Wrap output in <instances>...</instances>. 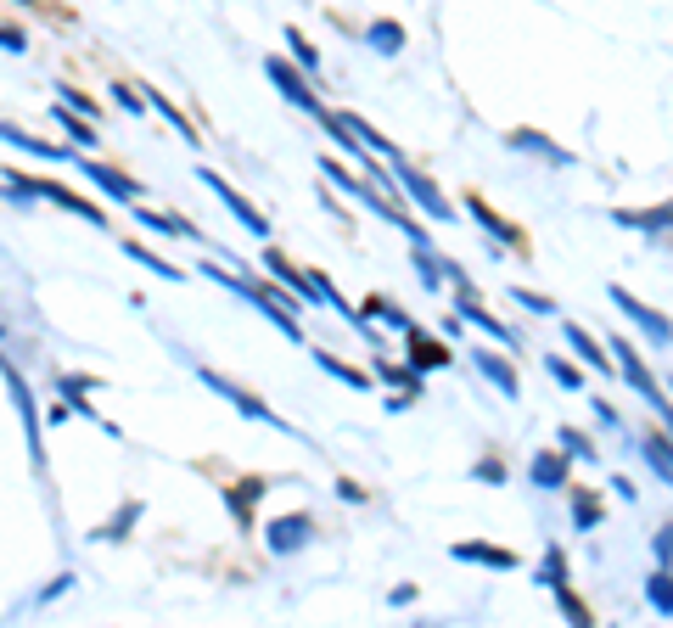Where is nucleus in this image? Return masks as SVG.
<instances>
[{
    "label": "nucleus",
    "mask_w": 673,
    "mask_h": 628,
    "mask_svg": "<svg viewBox=\"0 0 673 628\" xmlns=\"http://www.w3.org/2000/svg\"><path fill=\"white\" fill-rule=\"evenodd\" d=\"M612 303H617L623 314H629V320H634V326H640L657 348H673V326H668V314H657L651 303H640L634 292H623V286H612Z\"/></svg>",
    "instance_id": "obj_9"
},
{
    "label": "nucleus",
    "mask_w": 673,
    "mask_h": 628,
    "mask_svg": "<svg viewBox=\"0 0 673 628\" xmlns=\"http://www.w3.org/2000/svg\"><path fill=\"white\" fill-rule=\"evenodd\" d=\"M645 600H651L657 612H673V572H651V578H645Z\"/></svg>",
    "instance_id": "obj_37"
},
{
    "label": "nucleus",
    "mask_w": 673,
    "mask_h": 628,
    "mask_svg": "<svg viewBox=\"0 0 673 628\" xmlns=\"http://www.w3.org/2000/svg\"><path fill=\"white\" fill-rule=\"evenodd\" d=\"M404 343H410V371H444L449 365V343H438V337H427V331H404Z\"/></svg>",
    "instance_id": "obj_18"
},
{
    "label": "nucleus",
    "mask_w": 673,
    "mask_h": 628,
    "mask_svg": "<svg viewBox=\"0 0 673 628\" xmlns=\"http://www.w3.org/2000/svg\"><path fill=\"white\" fill-rule=\"evenodd\" d=\"M556 449H567V460H595V443H589L578 427H561L556 432Z\"/></svg>",
    "instance_id": "obj_38"
},
{
    "label": "nucleus",
    "mask_w": 673,
    "mask_h": 628,
    "mask_svg": "<svg viewBox=\"0 0 673 628\" xmlns=\"http://www.w3.org/2000/svg\"><path fill=\"white\" fill-rule=\"evenodd\" d=\"M466 214H472L477 225H483V230H488V236H494L500 247H516V253H522V230H516L511 219H500V214H494V208H488V202L477 197V191H466Z\"/></svg>",
    "instance_id": "obj_15"
},
{
    "label": "nucleus",
    "mask_w": 673,
    "mask_h": 628,
    "mask_svg": "<svg viewBox=\"0 0 673 628\" xmlns=\"http://www.w3.org/2000/svg\"><path fill=\"white\" fill-rule=\"evenodd\" d=\"M640 455H645V466L657 471L662 483H673V438H668V432L651 427V432L640 438Z\"/></svg>",
    "instance_id": "obj_21"
},
{
    "label": "nucleus",
    "mask_w": 673,
    "mask_h": 628,
    "mask_svg": "<svg viewBox=\"0 0 673 628\" xmlns=\"http://www.w3.org/2000/svg\"><path fill=\"white\" fill-rule=\"evenodd\" d=\"M617 225H634V230H673V202H657V208H617Z\"/></svg>",
    "instance_id": "obj_24"
},
{
    "label": "nucleus",
    "mask_w": 673,
    "mask_h": 628,
    "mask_svg": "<svg viewBox=\"0 0 673 628\" xmlns=\"http://www.w3.org/2000/svg\"><path fill=\"white\" fill-rule=\"evenodd\" d=\"M315 365H320L326 376H337V382H348V387H371V376H365V371H354V365H343V359H337V354H326V348H315Z\"/></svg>",
    "instance_id": "obj_33"
},
{
    "label": "nucleus",
    "mask_w": 673,
    "mask_h": 628,
    "mask_svg": "<svg viewBox=\"0 0 673 628\" xmlns=\"http://www.w3.org/2000/svg\"><path fill=\"white\" fill-rule=\"evenodd\" d=\"M472 477H477V483H505V460H494V455H488V460H477V466H472Z\"/></svg>",
    "instance_id": "obj_44"
},
{
    "label": "nucleus",
    "mask_w": 673,
    "mask_h": 628,
    "mask_svg": "<svg viewBox=\"0 0 673 628\" xmlns=\"http://www.w3.org/2000/svg\"><path fill=\"white\" fill-rule=\"evenodd\" d=\"M455 314H460V320H472V326H483L488 337H494V343H505V348H522V331H516V326H505V320H494V314H488L483 303H477L472 281H460V286H455Z\"/></svg>",
    "instance_id": "obj_6"
},
{
    "label": "nucleus",
    "mask_w": 673,
    "mask_h": 628,
    "mask_svg": "<svg viewBox=\"0 0 673 628\" xmlns=\"http://www.w3.org/2000/svg\"><path fill=\"white\" fill-rule=\"evenodd\" d=\"M264 539H270L275 556H298V550H309V539H315V516H309V511L275 516L270 528H264Z\"/></svg>",
    "instance_id": "obj_8"
},
{
    "label": "nucleus",
    "mask_w": 673,
    "mask_h": 628,
    "mask_svg": "<svg viewBox=\"0 0 673 628\" xmlns=\"http://www.w3.org/2000/svg\"><path fill=\"white\" fill-rule=\"evenodd\" d=\"M472 365H477V376H488V382L500 387L505 399H522V382H516V371L505 365L494 348H472Z\"/></svg>",
    "instance_id": "obj_19"
},
{
    "label": "nucleus",
    "mask_w": 673,
    "mask_h": 628,
    "mask_svg": "<svg viewBox=\"0 0 673 628\" xmlns=\"http://www.w3.org/2000/svg\"><path fill=\"white\" fill-rule=\"evenodd\" d=\"M511 298L522 303V309H533V314H556V303H550L545 292H528V286H511Z\"/></svg>",
    "instance_id": "obj_42"
},
{
    "label": "nucleus",
    "mask_w": 673,
    "mask_h": 628,
    "mask_svg": "<svg viewBox=\"0 0 673 628\" xmlns=\"http://www.w3.org/2000/svg\"><path fill=\"white\" fill-rule=\"evenodd\" d=\"M264 73H270V79H275V90H281V96H287L292 107H303V113L326 118V107H320V96H315V90H309V79H303V73L292 68L287 57H270V62H264Z\"/></svg>",
    "instance_id": "obj_7"
},
{
    "label": "nucleus",
    "mask_w": 673,
    "mask_h": 628,
    "mask_svg": "<svg viewBox=\"0 0 673 628\" xmlns=\"http://www.w3.org/2000/svg\"><path fill=\"white\" fill-rule=\"evenodd\" d=\"M287 45H292V57H298V68H303V73H320V51H315L309 40H303L298 29H287Z\"/></svg>",
    "instance_id": "obj_39"
},
{
    "label": "nucleus",
    "mask_w": 673,
    "mask_h": 628,
    "mask_svg": "<svg viewBox=\"0 0 673 628\" xmlns=\"http://www.w3.org/2000/svg\"><path fill=\"white\" fill-rule=\"evenodd\" d=\"M589 410H595V421H601L606 432H617V427H623V415L612 410V399H595V404H589Z\"/></svg>",
    "instance_id": "obj_45"
},
{
    "label": "nucleus",
    "mask_w": 673,
    "mask_h": 628,
    "mask_svg": "<svg viewBox=\"0 0 673 628\" xmlns=\"http://www.w3.org/2000/svg\"><path fill=\"white\" fill-rule=\"evenodd\" d=\"M79 169H85L90 180H96V186L107 191V197H113V202H129V208H141V186H135L129 174L107 169V163H90V157H79Z\"/></svg>",
    "instance_id": "obj_14"
},
{
    "label": "nucleus",
    "mask_w": 673,
    "mask_h": 628,
    "mask_svg": "<svg viewBox=\"0 0 673 628\" xmlns=\"http://www.w3.org/2000/svg\"><path fill=\"white\" fill-rule=\"evenodd\" d=\"M606 348H612V359H617V371H623V382H629L634 393H640V399L651 404V410H657V415L668 410V404H673V399H668V387H662L657 376L645 371V365H640V354H634V348L623 343V337H612V343H606Z\"/></svg>",
    "instance_id": "obj_3"
},
{
    "label": "nucleus",
    "mask_w": 673,
    "mask_h": 628,
    "mask_svg": "<svg viewBox=\"0 0 673 628\" xmlns=\"http://www.w3.org/2000/svg\"><path fill=\"white\" fill-rule=\"evenodd\" d=\"M343 124L354 129V135H359V146H365V152H371V157H387L393 169H404V152H399V146H393V141H387L382 129H371V124H365V118H359V113H343Z\"/></svg>",
    "instance_id": "obj_20"
},
{
    "label": "nucleus",
    "mask_w": 673,
    "mask_h": 628,
    "mask_svg": "<svg viewBox=\"0 0 673 628\" xmlns=\"http://www.w3.org/2000/svg\"><path fill=\"white\" fill-rule=\"evenodd\" d=\"M376 382L399 387V399H416V393H421V371H410V365H393V359H376Z\"/></svg>",
    "instance_id": "obj_26"
},
{
    "label": "nucleus",
    "mask_w": 673,
    "mask_h": 628,
    "mask_svg": "<svg viewBox=\"0 0 673 628\" xmlns=\"http://www.w3.org/2000/svg\"><path fill=\"white\" fill-rule=\"evenodd\" d=\"M264 270L275 275V281L287 286L292 298H303V303H320V292H315V281H309V270H298L281 247H264Z\"/></svg>",
    "instance_id": "obj_11"
},
{
    "label": "nucleus",
    "mask_w": 673,
    "mask_h": 628,
    "mask_svg": "<svg viewBox=\"0 0 673 628\" xmlns=\"http://www.w3.org/2000/svg\"><path fill=\"white\" fill-rule=\"evenodd\" d=\"M113 96H118V107H124V113H146L141 90H129V85H113Z\"/></svg>",
    "instance_id": "obj_46"
},
{
    "label": "nucleus",
    "mask_w": 673,
    "mask_h": 628,
    "mask_svg": "<svg viewBox=\"0 0 673 628\" xmlns=\"http://www.w3.org/2000/svg\"><path fill=\"white\" fill-rule=\"evenodd\" d=\"M146 101H152V107H158V118H169V124H174V129H180V141L202 146V135H197V129H191V118H186V113H180V107H174V101H169V96H163V90H146Z\"/></svg>",
    "instance_id": "obj_30"
},
{
    "label": "nucleus",
    "mask_w": 673,
    "mask_h": 628,
    "mask_svg": "<svg viewBox=\"0 0 673 628\" xmlns=\"http://www.w3.org/2000/svg\"><path fill=\"white\" fill-rule=\"evenodd\" d=\"M264 488H270L264 471H253V477H242V483H230L225 505H230V522H236V528H253V511H258V500H264Z\"/></svg>",
    "instance_id": "obj_12"
},
{
    "label": "nucleus",
    "mask_w": 673,
    "mask_h": 628,
    "mask_svg": "<svg viewBox=\"0 0 673 628\" xmlns=\"http://www.w3.org/2000/svg\"><path fill=\"white\" fill-rule=\"evenodd\" d=\"M0 40H6V51H12V57L23 51V29H17V23H6V29H0Z\"/></svg>",
    "instance_id": "obj_49"
},
{
    "label": "nucleus",
    "mask_w": 673,
    "mask_h": 628,
    "mask_svg": "<svg viewBox=\"0 0 673 628\" xmlns=\"http://www.w3.org/2000/svg\"><path fill=\"white\" fill-rule=\"evenodd\" d=\"M539 584L556 595V589H567V556H561V544H545V561H539Z\"/></svg>",
    "instance_id": "obj_32"
},
{
    "label": "nucleus",
    "mask_w": 673,
    "mask_h": 628,
    "mask_svg": "<svg viewBox=\"0 0 673 628\" xmlns=\"http://www.w3.org/2000/svg\"><path fill=\"white\" fill-rule=\"evenodd\" d=\"M40 197H45V202H57V208H68V214H79V219H90V225H107V214H101L96 202L73 197L68 186H51V180H40Z\"/></svg>",
    "instance_id": "obj_23"
},
{
    "label": "nucleus",
    "mask_w": 673,
    "mask_h": 628,
    "mask_svg": "<svg viewBox=\"0 0 673 628\" xmlns=\"http://www.w3.org/2000/svg\"><path fill=\"white\" fill-rule=\"evenodd\" d=\"M399 191H404V197H410V202H416V208H421V214H427V219H438V225H444V219L455 214V208H449V197H444V191L432 186V180H427V174H421V169H410V163H404V169H399Z\"/></svg>",
    "instance_id": "obj_10"
},
{
    "label": "nucleus",
    "mask_w": 673,
    "mask_h": 628,
    "mask_svg": "<svg viewBox=\"0 0 673 628\" xmlns=\"http://www.w3.org/2000/svg\"><path fill=\"white\" fill-rule=\"evenodd\" d=\"M197 180H202V186H208V191H214L219 202H225L230 214L242 219V225H247V236H270V219L258 214V208H253V202H247V197H242V191H236V186H230L225 174H214V169H197Z\"/></svg>",
    "instance_id": "obj_5"
},
{
    "label": "nucleus",
    "mask_w": 673,
    "mask_h": 628,
    "mask_svg": "<svg viewBox=\"0 0 673 628\" xmlns=\"http://www.w3.org/2000/svg\"><path fill=\"white\" fill-rule=\"evenodd\" d=\"M365 326H371V320H382V326H393V331H416V320H410V314L399 309V303L393 298H365Z\"/></svg>",
    "instance_id": "obj_27"
},
{
    "label": "nucleus",
    "mask_w": 673,
    "mask_h": 628,
    "mask_svg": "<svg viewBox=\"0 0 673 628\" xmlns=\"http://www.w3.org/2000/svg\"><path fill=\"white\" fill-rule=\"evenodd\" d=\"M135 219H141L146 230H158V236H180V225H174V214H158V208H146V202H141V208H135Z\"/></svg>",
    "instance_id": "obj_41"
},
{
    "label": "nucleus",
    "mask_w": 673,
    "mask_h": 628,
    "mask_svg": "<svg viewBox=\"0 0 673 628\" xmlns=\"http://www.w3.org/2000/svg\"><path fill=\"white\" fill-rule=\"evenodd\" d=\"M505 146H511V152H533V157H545L550 169H573V152H567V146H556V141H545L539 129H511V135H505Z\"/></svg>",
    "instance_id": "obj_13"
},
{
    "label": "nucleus",
    "mask_w": 673,
    "mask_h": 628,
    "mask_svg": "<svg viewBox=\"0 0 673 628\" xmlns=\"http://www.w3.org/2000/svg\"><path fill=\"white\" fill-rule=\"evenodd\" d=\"M202 275H214L219 286H230V292H242L247 303H258V309L275 320V331H287L292 343H303V326H298V303H287L275 286H264V281H242V275H230V270H219V264H202Z\"/></svg>",
    "instance_id": "obj_1"
},
{
    "label": "nucleus",
    "mask_w": 673,
    "mask_h": 628,
    "mask_svg": "<svg viewBox=\"0 0 673 628\" xmlns=\"http://www.w3.org/2000/svg\"><path fill=\"white\" fill-rule=\"evenodd\" d=\"M62 96H68V101H62L68 113H79V118H90V124H96V101H90L85 90H62Z\"/></svg>",
    "instance_id": "obj_43"
},
{
    "label": "nucleus",
    "mask_w": 673,
    "mask_h": 628,
    "mask_svg": "<svg viewBox=\"0 0 673 628\" xmlns=\"http://www.w3.org/2000/svg\"><path fill=\"white\" fill-rule=\"evenodd\" d=\"M449 556H455V561H477V567H494V572L516 567V550H500V544H488V539H460V544H449Z\"/></svg>",
    "instance_id": "obj_16"
},
{
    "label": "nucleus",
    "mask_w": 673,
    "mask_h": 628,
    "mask_svg": "<svg viewBox=\"0 0 673 628\" xmlns=\"http://www.w3.org/2000/svg\"><path fill=\"white\" fill-rule=\"evenodd\" d=\"M6 393H12V404H17V421H23V432H29V460H34V471H45L40 410H34V393H29V382H23V371H17L12 359H6Z\"/></svg>",
    "instance_id": "obj_4"
},
{
    "label": "nucleus",
    "mask_w": 673,
    "mask_h": 628,
    "mask_svg": "<svg viewBox=\"0 0 673 628\" xmlns=\"http://www.w3.org/2000/svg\"><path fill=\"white\" fill-rule=\"evenodd\" d=\"M197 382H202V387H214L219 399H230L236 410L247 415V421H264V427H275V432H292V421H287V415H275L270 404L258 399V393H247L242 382H230V376H219L214 365H197Z\"/></svg>",
    "instance_id": "obj_2"
},
{
    "label": "nucleus",
    "mask_w": 673,
    "mask_h": 628,
    "mask_svg": "<svg viewBox=\"0 0 673 628\" xmlns=\"http://www.w3.org/2000/svg\"><path fill=\"white\" fill-rule=\"evenodd\" d=\"M556 606L567 612V623H573V628H589V606L573 595V589H556Z\"/></svg>",
    "instance_id": "obj_40"
},
{
    "label": "nucleus",
    "mask_w": 673,
    "mask_h": 628,
    "mask_svg": "<svg viewBox=\"0 0 673 628\" xmlns=\"http://www.w3.org/2000/svg\"><path fill=\"white\" fill-rule=\"evenodd\" d=\"M371 45L382 51V57H399V51H404V23H393V17H376V23H371Z\"/></svg>",
    "instance_id": "obj_31"
},
{
    "label": "nucleus",
    "mask_w": 673,
    "mask_h": 628,
    "mask_svg": "<svg viewBox=\"0 0 673 628\" xmlns=\"http://www.w3.org/2000/svg\"><path fill=\"white\" fill-rule=\"evenodd\" d=\"M135 522H141V500H124L113 522H101V528H96V544H124Z\"/></svg>",
    "instance_id": "obj_25"
},
{
    "label": "nucleus",
    "mask_w": 673,
    "mask_h": 628,
    "mask_svg": "<svg viewBox=\"0 0 673 628\" xmlns=\"http://www.w3.org/2000/svg\"><path fill=\"white\" fill-rule=\"evenodd\" d=\"M337 494H343L348 505H365V488H359V483H348V477H337Z\"/></svg>",
    "instance_id": "obj_48"
},
{
    "label": "nucleus",
    "mask_w": 673,
    "mask_h": 628,
    "mask_svg": "<svg viewBox=\"0 0 673 628\" xmlns=\"http://www.w3.org/2000/svg\"><path fill=\"white\" fill-rule=\"evenodd\" d=\"M6 141H12V146H23V152H34V157H51V163H79V157H73L68 146L34 141V135H23V129H17V124H6Z\"/></svg>",
    "instance_id": "obj_29"
},
{
    "label": "nucleus",
    "mask_w": 673,
    "mask_h": 628,
    "mask_svg": "<svg viewBox=\"0 0 673 628\" xmlns=\"http://www.w3.org/2000/svg\"><path fill=\"white\" fill-rule=\"evenodd\" d=\"M601 516H606L601 494H589V488H573V528H578V533H595V528H601Z\"/></svg>",
    "instance_id": "obj_28"
},
{
    "label": "nucleus",
    "mask_w": 673,
    "mask_h": 628,
    "mask_svg": "<svg viewBox=\"0 0 673 628\" xmlns=\"http://www.w3.org/2000/svg\"><path fill=\"white\" fill-rule=\"evenodd\" d=\"M662 387H668V399H673V376H668V382H662Z\"/></svg>",
    "instance_id": "obj_50"
},
{
    "label": "nucleus",
    "mask_w": 673,
    "mask_h": 628,
    "mask_svg": "<svg viewBox=\"0 0 673 628\" xmlns=\"http://www.w3.org/2000/svg\"><path fill=\"white\" fill-rule=\"evenodd\" d=\"M545 371H550V382H556L561 393H578V387H584V371H578L573 359H561V354L545 359Z\"/></svg>",
    "instance_id": "obj_36"
},
{
    "label": "nucleus",
    "mask_w": 673,
    "mask_h": 628,
    "mask_svg": "<svg viewBox=\"0 0 673 628\" xmlns=\"http://www.w3.org/2000/svg\"><path fill=\"white\" fill-rule=\"evenodd\" d=\"M51 113H57V124L68 129V141H73V146H96V124H90V118L68 113V107H62V101H57V107H51Z\"/></svg>",
    "instance_id": "obj_34"
},
{
    "label": "nucleus",
    "mask_w": 673,
    "mask_h": 628,
    "mask_svg": "<svg viewBox=\"0 0 673 628\" xmlns=\"http://www.w3.org/2000/svg\"><path fill=\"white\" fill-rule=\"evenodd\" d=\"M567 477H573V460L561 455V449H545V455H533V466H528V483H533V488H545V494L567 488Z\"/></svg>",
    "instance_id": "obj_17"
},
{
    "label": "nucleus",
    "mask_w": 673,
    "mask_h": 628,
    "mask_svg": "<svg viewBox=\"0 0 673 628\" xmlns=\"http://www.w3.org/2000/svg\"><path fill=\"white\" fill-rule=\"evenodd\" d=\"M124 253L135 258V264H146V270H152V275H163V281H186V275L174 270L169 258H158V253H152V247H141V242H124Z\"/></svg>",
    "instance_id": "obj_35"
},
{
    "label": "nucleus",
    "mask_w": 673,
    "mask_h": 628,
    "mask_svg": "<svg viewBox=\"0 0 673 628\" xmlns=\"http://www.w3.org/2000/svg\"><path fill=\"white\" fill-rule=\"evenodd\" d=\"M561 331H567V343H573V354L584 359L589 371H601V376H612V371H617V365H606V348L595 343V337H589V331L578 326V320H567V326H561Z\"/></svg>",
    "instance_id": "obj_22"
},
{
    "label": "nucleus",
    "mask_w": 673,
    "mask_h": 628,
    "mask_svg": "<svg viewBox=\"0 0 673 628\" xmlns=\"http://www.w3.org/2000/svg\"><path fill=\"white\" fill-rule=\"evenodd\" d=\"M651 550H657V561H662V567H668V561H673V522H668V528H657V539H651Z\"/></svg>",
    "instance_id": "obj_47"
}]
</instances>
